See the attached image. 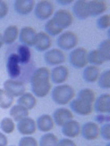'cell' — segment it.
Masks as SVG:
<instances>
[{
    "instance_id": "cell-1",
    "label": "cell",
    "mask_w": 110,
    "mask_h": 146,
    "mask_svg": "<svg viewBox=\"0 0 110 146\" xmlns=\"http://www.w3.org/2000/svg\"><path fill=\"white\" fill-rule=\"evenodd\" d=\"M50 72L46 67L36 69L30 78L32 94L38 98L45 97L49 94L52 85L49 82Z\"/></svg>"
},
{
    "instance_id": "cell-2",
    "label": "cell",
    "mask_w": 110,
    "mask_h": 146,
    "mask_svg": "<svg viewBox=\"0 0 110 146\" xmlns=\"http://www.w3.org/2000/svg\"><path fill=\"white\" fill-rule=\"evenodd\" d=\"M75 96V91L71 85L61 84L55 86L52 90L51 98L53 101L61 106L69 103Z\"/></svg>"
},
{
    "instance_id": "cell-3",
    "label": "cell",
    "mask_w": 110,
    "mask_h": 146,
    "mask_svg": "<svg viewBox=\"0 0 110 146\" xmlns=\"http://www.w3.org/2000/svg\"><path fill=\"white\" fill-rule=\"evenodd\" d=\"M88 52L84 48H78L73 50L69 55L71 65L76 69H81L87 65Z\"/></svg>"
},
{
    "instance_id": "cell-4",
    "label": "cell",
    "mask_w": 110,
    "mask_h": 146,
    "mask_svg": "<svg viewBox=\"0 0 110 146\" xmlns=\"http://www.w3.org/2000/svg\"><path fill=\"white\" fill-rule=\"evenodd\" d=\"M57 42L58 46L60 49L69 51L73 49L77 45L78 38L72 31H66L60 35Z\"/></svg>"
},
{
    "instance_id": "cell-5",
    "label": "cell",
    "mask_w": 110,
    "mask_h": 146,
    "mask_svg": "<svg viewBox=\"0 0 110 146\" xmlns=\"http://www.w3.org/2000/svg\"><path fill=\"white\" fill-rule=\"evenodd\" d=\"M55 24L62 30L68 28L73 23L72 13L65 9H60L55 13L52 18Z\"/></svg>"
},
{
    "instance_id": "cell-6",
    "label": "cell",
    "mask_w": 110,
    "mask_h": 146,
    "mask_svg": "<svg viewBox=\"0 0 110 146\" xmlns=\"http://www.w3.org/2000/svg\"><path fill=\"white\" fill-rule=\"evenodd\" d=\"M4 89L13 97H20L26 92L24 83L14 79H8L3 83Z\"/></svg>"
},
{
    "instance_id": "cell-7",
    "label": "cell",
    "mask_w": 110,
    "mask_h": 146,
    "mask_svg": "<svg viewBox=\"0 0 110 146\" xmlns=\"http://www.w3.org/2000/svg\"><path fill=\"white\" fill-rule=\"evenodd\" d=\"M54 11V6L50 1H40L37 4L35 13L37 18L41 20H45L52 16Z\"/></svg>"
},
{
    "instance_id": "cell-8",
    "label": "cell",
    "mask_w": 110,
    "mask_h": 146,
    "mask_svg": "<svg viewBox=\"0 0 110 146\" xmlns=\"http://www.w3.org/2000/svg\"><path fill=\"white\" fill-rule=\"evenodd\" d=\"M20 62L17 54L12 53L7 58L6 62L7 72L11 79H16L21 74Z\"/></svg>"
},
{
    "instance_id": "cell-9",
    "label": "cell",
    "mask_w": 110,
    "mask_h": 146,
    "mask_svg": "<svg viewBox=\"0 0 110 146\" xmlns=\"http://www.w3.org/2000/svg\"><path fill=\"white\" fill-rule=\"evenodd\" d=\"M70 107L75 113L81 116L90 115L94 110L93 104L88 103L77 98L70 102Z\"/></svg>"
},
{
    "instance_id": "cell-10",
    "label": "cell",
    "mask_w": 110,
    "mask_h": 146,
    "mask_svg": "<svg viewBox=\"0 0 110 146\" xmlns=\"http://www.w3.org/2000/svg\"><path fill=\"white\" fill-rule=\"evenodd\" d=\"M44 60L47 65H57L66 61V55L60 49H52L45 52Z\"/></svg>"
},
{
    "instance_id": "cell-11",
    "label": "cell",
    "mask_w": 110,
    "mask_h": 146,
    "mask_svg": "<svg viewBox=\"0 0 110 146\" xmlns=\"http://www.w3.org/2000/svg\"><path fill=\"white\" fill-rule=\"evenodd\" d=\"M37 33L35 29L31 26L24 27L19 34L20 41L27 46H34L36 42Z\"/></svg>"
},
{
    "instance_id": "cell-12",
    "label": "cell",
    "mask_w": 110,
    "mask_h": 146,
    "mask_svg": "<svg viewBox=\"0 0 110 146\" xmlns=\"http://www.w3.org/2000/svg\"><path fill=\"white\" fill-rule=\"evenodd\" d=\"M17 128L18 132L24 136L31 135L36 131V123L34 119L27 117L18 122Z\"/></svg>"
},
{
    "instance_id": "cell-13",
    "label": "cell",
    "mask_w": 110,
    "mask_h": 146,
    "mask_svg": "<svg viewBox=\"0 0 110 146\" xmlns=\"http://www.w3.org/2000/svg\"><path fill=\"white\" fill-rule=\"evenodd\" d=\"M81 133L84 139L94 141L97 139L99 135V128L96 123L86 122L81 127Z\"/></svg>"
},
{
    "instance_id": "cell-14",
    "label": "cell",
    "mask_w": 110,
    "mask_h": 146,
    "mask_svg": "<svg viewBox=\"0 0 110 146\" xmlns=\"http://www.w3.org/2000/svg\"><path fill=\"white\" fill-rule=\"evenodd\" d=\"M52 118L57 125L62 127L67 122L73 119V114L72 112L67 108H60L55 110Z\"/></svg>"
},
{
    "instance_id": "cell-15",
    "label": "cell",
    "mask_w": 110,
    "mask_h": 146,
    "mask_svg": "<svg viewBox=\"0 0 110 146\" xmlns=\"http://www.w3.org/2000/svg\"><path fill=\"white\" fill-rule=\"evenodd\" d=\"M69 76V70L64 65L56 66L50 73V77L52 82L56 84H60L65 83Z\"/></svg>"
},
{
    "instance_id": "cell-16",
    "label": "cell",
    "mask_w": 110,
    "mask_h": 146,
    "mask_svg": "<svg viewBox=\"0 0 110 146\" xmlns=\"http://www.w3.org/2000/svg\"><path fill=\"white\" fill-rule=\"evenodd\" d=\"M94 109L95 111L104 114L110 111V95L107 93L101 94L94 102Z\"/></svg>"
},
{
    "instance_id": "cell-17",
    "label": "cell",
    "mask_w": 110,
    "mask_h": 146,
    "mask_svg": "<svg viewBox=\"0 0 110 146\" xmlns=\"http://www.w3.org/2000/svg\"><path fill=\"white\" fill-rule=\"evenodd\" d=\"M81 127L79 122L71 120L62 127V133L66 137L74 138L81 133Z\"/></svg>"
},
{
    "instance_id": "cell-18",
    "label": "cell",
    "mask_w": 110,
    "mask_h": 146,
    "mask_svg": "<svg viewBox=\"0 0 110 146\" xmlns=\"http://www.w3.org/2000/svg\"><path fill=\"white\" fill-rule=\"evenodd\" d=\"M107 9V3L103 0L88 1L87 9L89 16H96L102 14Z\"/></svg>"
},
{
    "instance_id": "cell-19",
    "label": "cell",
    "mask_w": 110,
    "mask_h": 146,
    "mask_svg": "<svg viewBox=\"0 0 110 146\" xmlns=\"http://www.w3.org/2000/svg\"><path fill=\"white\" fill-rule=\"evenodd\" d=\"M37 128L43 133H48L54 128L55 123L52 117L47 114L40 115L37 119Z\"/></svg>"
},
{
    "instance_id": "cell-20",
    "label": "cell",
    "mask_w": 110,
    "mask_h": 146,
    "mask_svg": "<svg viewBox=\"0 0 110 146\" xmlns=\"http://www.w3.org/2000/svg\"><path fill=\"white\" fill-rule=\"evenodd\" d=\"M35 2L33 0H17L14 3V10L21 15H26L32 12Z\"/></svg>"
},
{
    "instance_id": "cell-21",
    "label": "cell",
    "mask_w": 110,
    "mask_h": 146,
    "mask_svg": "<svg viewBox=\"0 0 110 146\" xmlns=\"http://www.w3.org/2000/svg\"><path fill=\"white\" fill-rule=\"evenodd\" d=\"M86 0H78L74 2L73 6V12L75 16L80 20H85L90 16L87 9Z\"/></svg>"
},
{
    "instance_id": "cell-22",
    "label": "cell",
    "mask_w": 110,
    "mask_h": 146,
    "mask_svg": "<svg viewBox=\"0 0 110 146\" xmlns=\"http://www.w3.org/2000/svg\"><path fill=\"white\" fill-rule=\"evenodd\" d=\"M52 45V39L50 36L43 31L37 34V40L35 44V48L37 51L42 52L49 49Z\"/></svg>"
},
{
    "instance_id": "cell-23",
    "label": "cell",
    "mask_w": 110,
    "mask_h": 146,
    "mask_svg": "<svg viewBox=\"0 0 110 146\" xmlns=\"http://www.w3.org/2000/svg\"><path fill=\"white\" fill-rule=\"evenodd\" d=\"M101 74L100 69L95 65L86 66L82 73L84 80L87 83H95Z\"/></svg>"
},
{
    "instance_id": "cell-24",
    "label": "cell",
    "mask_w": 110,
    "mask_h": 146,
    "mask_svg": "<svg viewBox=\"0 0 110 146\" xmlns=\"http://www.w3.org/2000/svg\"><path fill=\"white\" fill-rule=\"evenodd\" d=\"M17 104L24 107L28 110H32L36 106V98L32 93L25 92L24 94L18 98Z\"/></svg>"
},
{
    "instance_id": "cell-25",
    "label": "cell",
    "mask_w": 110,
    "mask_h": 146,
    "mask_svg": "<svg viewBox=\"0 0 110 146\" xmlns=\"http://www.w3.org/2000/svg\"><path fill=\"white\" fill-rule=\"evenodd\" d=\"M10 115L15 122H19L21 119L28 117L29 110L19 104L12 106L10 110Z\"/></svg>"
},
{
    "instance_id": "cell-26",
    "label": "cell",
    "mask_w": 110,
    "mask_h": 146,
    "mask_svg": "<svg viewBox=\"0 0 110 146\" xmlns=\"http://www.w3.org/2000/svg\"><path fill=\"white\" fill-rule=\"evenodd\" d=\"M18 36V28L16 25H10L7 27L3 33L4 43L10 45L14 43Z\"/></svg>"
},
{
    "instance_id": "cell-27",
    "label": "cell",
    "mask_w": 110,
    "mask_h": 146,
    "mask_svg": "<svg viewBox=\"0 0 110 146\" xmlns=\"http://www.w3.org/2000/svg\"><path fill=\"white\" fill-rule=\"evenodd\" d=\"M17 55L21 64H27L30 62L31 57V52L28 46L21 45L17 49Z\"/></svg>"
},
{
    "instance_id": "cell-28",
    "label": "cell",
    "mask_w": 110,
    "mask_h": 146,
    "mask_svg": "<svg viewBox=\"0 0 110 146\" xmlns=\"http://www.w3.org/2000/svg\"><path fill=\"white\" fill-rule=\"evenodd\" d=\"M14 102V98L4 89H0V108L7 110L11 107Z\"/></svg>"
},
{
    "instance_id": "cell-29",
    "label": "cell",
    "mask_w": 110,
    "mask_h": 146,
    "mask_svg": "<svg viewBox=\"0 0 110 146\" xmlns=\"http://www.w3.org/2000/svg\"><path fill=\"white\" fill-rule=\"evenodd\" d=\"M59 140L53 133L48 132L43 134L39 142V146H57Z\"/></svg>"
},
{
    "instance_id": "cell-30",
    "label": "cell",
    "mask_w": 110,
    "mask_h": 146,
    "mask_svg": "<svg viewBox=\"0 0 110 146\" xmlns=\"http://www.w3.org/2000/svg\"><path fill=\"white\" fill-rule=\"evenodd\" d=\"M77 98L88 103L93 104L96 99V96L92 89L84 88L79 92Z\"/></svg>"
},
{
    "instance_id": "cell-31",
    "label": "cell",
    "mask_w": 110,
    "mask_h": 146,
    "mask_svg": "<svg viewBox=\"0 0 110 146\" xmlns=\"http://www.w3.org/2000/svg\"><path fill=\"white\" fill-rule=\"evenodd\" d=\"M87 61L88 62L95 66L102 65L103 63L106 62L100 54L98 50H94L88 54Z\"/></svg>"
},
{
    "instance_id": "cell-32",
    "label": "cell",
    "mask_w": 110,
    "mask_h": 146,
    "mask_svg": "<svg viewBox=\"0 0 110 146\" xmlns=\"http://www.w3.org/2000/svg\"><path fill=\"white\" fill-rule=\"evenodd\" d=\"M0 127L5 133L11 134L15 129V124L12 118L6 117L2 119L0 123Z\"/></svg>"
},
{
    "instance_id": "cell-33",
    "label": "cell",
    "mask_w": 110,
    "mask_h": 146,
    "mask_svg": "<svg viewBox=\"0 0 110 146\" xmlns=\"http://www.w3.org/2000/svg\"><path fill=\"white\" fill-rule=\"evenodd\" d=\"M45 30L49 36H56L60 34L62 32L63 30L55 24L52 19H51L47 21L45 24Z\"/></svg>"
},
{
    "instance_id": "cell-34",
    "label": "cell",
    "mask_w": 110,
    "mask_h": 146,
    "mask_svg": "<svg viewBox=\"0 0 110 146\" xmlns=\"http://www.w3.org/2000/svg\"><path fill=\"white\" fill-rule=\"evenodd\" d=\"M98 50L106 61H110V41L109 39L102 41L99 45Z\"/></svg>"
},
{
    "instance_id": "cell-35",
    "label": "cell",
    "mask_w": 110,
    "mask_h": 146,
    "mask_svg": "<svg viewBox=\"0 0 110 146\" xmlns=\"http://www.w3.org/2000/svg\"><path fill=\"white\" fill-rule=\"evenodd\" d=\"M98 86L103 89H109L110 88V70H106L100 74L98 79Z\"/></svg>"
},
{
    "instance_id": "cell-36",
    "label": "cell",
    "mask_w": 110,
    "mask_h": 146,
    "mask_svg": "<svg viewBox=\"0 0 110 146\" xmlns=\"http://www.w3.org/2000/svg\"><path fill=\"white\" fill-rule=\"evenodd\" d=\"M18 146H38V143L35 138L28 135L24 136L20 139Z\"/></svg>"
},
{
    "instance_id": "cell-37",
    "label": "cell",
    "mask_w": 110,
    "mask_h": 146,
    "mask_svg": "<svg viewBox=\"0 0 110 146\" xmlns=\"http://www.w3.org/2000/svg\"><path fill=\"white\" fill-rule=\"evenodd\" d=\"M96 25L99 29L103 30L110 26V15H104L99 17L96 21Z\"/></svg>"
},
{
    "instance_id": "cell-38",
    "label": "cell",
    "mask_w": 110,
    "mask_h": 146,
    "mask_svg": "<svg viewBox=\"0 0 110 146\" xmlns=\"http://www.w3.org/2000/svg\"><path fill=\"white\" fill-rule=\"evenodd\" d=\"M99 134L101 137L106 141H110V124L109 123L103 124L99 128Z\"/></svg>"
},
{
    "instance_id": "cell-39",
    "label": "cell",
    "mask_w": 110,
    "mask_h": 146,
    "mask_svg": "<svg viewBox=\"0 0 110 146\" xmlns=\"http://www.w3.org/2000/svg\"><path fill=\"white\" fill-rule=\"evenodd\" d=\"M9 11V6L5 1L0 0V19L4 18Z\"/></svg>"
},
{
    "instance_id": "cell-40",
    "label": "cell",
    "mask_w": 110,
    "mask_h": 146,
    "mask_svg": "<svg viewBox=\"0 0 110 146\" xmlns=\"http://www.w3.org/2000/svg\"><path fill=\"white\" fill-rule=\"evenodd\" d=\"M57 146H77V145L71 139L69 138H64L59 141Z\"/></svg>"
},
{
    "instance_id": "cell-41",
    "label": "cell",
    "mask_w": 110,
    "mask_h": 146,
    "mask_svg": "<svg viewBox=\"0 0 110 146\" xmlns=\"http://www.w3.org/2000/svg\"><path fill=\"white\" fill-rule=\"evenodd\" d=\"M110 120V117L109 114L105 115L103 114H100L97 115L95 118V121L100 124L109 123Z\"/></svg>"
},
{
    "instance_id": "cell-42",
    "label": "cell",
    "mask_w": 110,
    "mask_h": 146,
    "mask_svg": "<svg viewBox=\"0 0 110 146\" xmlns=\"http://www.w3.org/2000/svg\"><path fill=\"white\" fill-rule=\"evenodd\" d=\"M0 145L3 146H7L8 139L5 134L0 132Z\"/></svg>"
},
{
    "instance_id": "cell-43",
    "label": "cell",
    "mask_w": 110,
    "mask_h": 146,
    "mask_svg": "<svg viewBox=\"0 0 110 146\" xmlns=\"http://www.w3.org/2000/svg\"><path fill=\"white\" fill-rule=\"evenodd\" d=\"M57 3H59V4L60 5H62V6H66V5H69L70 4H71V3H72L73 1H65V0H61V1H56Z\"/></svg>"
},
{
    "instance_id": "cell-44",
    "label": "cell",
    "mask_w": 110,
    "mask_h": 146,
    "mask_svg": "<svg viewBox=\"0 0 110 146\" xmlns=\"http://www.w3.org/2000/svg\"><path fill=\"white\" fill-rule=\"evenodd\" d=\"M3 44H4V41H3V35L0 33V48H1V47L3 46Z\"/></svg>"
},
{
    "instance_id": "cell-45",
    "label": "cell",
    "mask_w": 110,
    "mask_h": 146,
    "mask_svg": "<svg viewBox=\"0 0 110 146\" xmlns=\"http://www.w3.org/2000/svg\"><path fill=\"white\" fill-rule=\"evenodd\" d=\"M106 146H110V143H108V144H107V145H106Z\"/></svg>"
},
{
    "instance_id": "cell-46",
    "label": "cell",
    "mask_w": 110,
    "mask_h": 146,
    "mask_svg": "<svg viewBox=\"0 0 110 146\" xmlns=\"http://www.w3.org/2000/svg\"><path fill=\"white\" fill-rule=\"evenodd\" d=\"M14 146V145H11V146Z\"/></svg>"
},
{
    "instance_id": "cell-47",
    "label": "cell",
    "mask_w": 110,
    "mask_h": 146,
    "mask_svg": "<svg viewBox=\"0 0 110 146\" xmlns=\"http://www.w3.org/2000/svg\"><path fill=\"white\" fill-rule=\"evenodd\" d=\"M0 146H2V145H0Z\"/></svg>"
},
{
    "instance_id": "cell-48",
    "label": "cell",
    "mask_w": 110,
    "mask_h": 146,
    "mask_svg": "<svg viewBox=\"0 0 110 146\" xmlns=\"http://www.w3.org/2000/svg\"></svg>"
}]
</instances>
